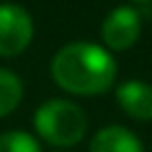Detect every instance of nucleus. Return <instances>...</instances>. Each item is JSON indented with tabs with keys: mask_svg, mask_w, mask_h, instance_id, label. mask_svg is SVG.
<instances>
[{
	"mask_svg": "<svg viewBox=\"0 0 152 152\" xmlns=\"http://www.w3.org/2000/svg\"><path fill=\"white\" fill-rule=\"evenodd\" d=\"M21 100V81L7 69H0V116L10 114Z\"/></svg>",
	"mask_w": 152,
	"mask_h": 152,
	"instance_id": "obj_7",
	"label": "nucleus"
},
{
	"mask_svg": "<svg viewBox=\"0 0 152 152\" xmlns=\"http://www.w3.org/2000/svg\"><path fill=\"white\" fill-rule=\"evenodd\" d=\"M33 36V21L19 5H0V55L21 52Z\"/></svg>",
	"mask_w": 152,
	"mask_h": 152,
	"instance_id": "obj_3",
	"label": "nucleus"
},
{
	"mask_svg": "<svg viewBox=\"0 0 152 152\" xmlns=\"http://www.w3.org/2000/svg\"><path fill=\"white\" fill-rule=\"evenodd\" d=\"M116 64L112 55L93 43H69L52 59V78L69 93L95 95L112 86Z\"/></svg>",
	"mask_w": 152,
	"mask_h": 152,
	"instance_id": "obj_1",
	"label": "nucleus"
},
{
	"mask_svg": "<svg viewBox=\"0 0 152 152\" xmlns=\"http://www.w3.org/2000/svg\"><path fill=\"white\" fill-rule=\"evenodd\" d=\"M33 126L52 145H74L83 138L88 119L78 104L69 100H50L36 112Z\"/></svg>",
	"mask_w": 152,
	"mask_h": 152,
	"instance_id": "obj_2",
	"label": "nucleus"
},
{
	"mask_svg": "<svg viewBox=\"0 0 152 152\" xmlns=\"http://www.w3.org/2000/svg\"><path fill=\"white\" fill-rule=\"evenodd\" d=\"M0 152H40V147L24 131H7L0 135Z\"/></svg>",
	"mask_w": 152,
	"mask_h": 152,
	"instance_id": "obj_8",
	"label": "nucleus"
},
{
	"mask_svg": "<svg viewBox=\"0 0 152 152\" xmlns=\"http://www.w3.org/2000/svg\"><path fill=\"white\" fill-rule=\"evenodd\" d=\"M138 2H152V0H138Z\"/></svg>",
	"mask_w": 152,
	"mask_h": 152,
	"instance_id": "obj_9",
	"label": "nucleus"
},
{
	"mask_svg": "<svg viewBox=\"0 0 152 152\" xmlns=\"http://www.w3.org/2000/svg\"><path fill=\"white\" fill-rule=\"evenodd\" d=\"M90 152H142V142L124 126H107L95 133Z\"/></svg>",
	"mask_w": 152,
	"mask_h": 152,
	"instance_id": "obj_6",
	"label": "nucleus"
},
{
	"mask_svg": "<svg viewBox=\"0 0 152 152\" xmlns=\"http://www.w3.org/2000/svg\"><path fill=\"white\" fill-rule=\"evenodd\" d=\"M138 33H140V14L133 7L121 5V7L112 10L102 21V38L114 50H124V48L133 45Z\"/></svg>",
	"mask_w": 152,
	"mask_h": 152,
	"instance_id": "obj_4",
	"label": "nucleus"
},
{
	"mask_svg": "<svg viewBox=\"0 0 152 152\" xmlns=\"http://www.w3.org/2000/svg\"><path fill=\"white\" fill-rule=\"evenodd\" d=\"M116 102L135 119H152V86L142 81H126L116 88Z\"/></svg>",
	"mask_w": 152,
	"mask_h": 152,
	"instance_id": "obj_5",
	"label": "nucleus"
}]
</instances>
